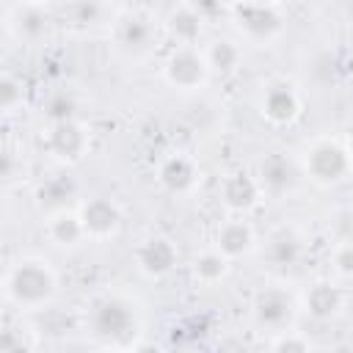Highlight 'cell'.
I'll return each mask as SVG.
<instances>
[{"mask_svg": "<svg viewBox=\"0 0 353 353\" xmlns=\"http://www.w3.org/2000/svg\"><path fill=\"white\" fill-rule=\"evenodd\" d=\"M234 25L251 44H270L281 33V17L273 6H256L248 0H240L234 6Z\"/></svg>", "mask_w": 353, "mask_h": 353, "instance_id": "cell-9", "label": "cell"}, {"mask_svg": "<svg viewBox=\"0 0 353 353\" xmlns=\"http://www.w3.org/2000/svg\"><path fill=\"white\" fill-rule=\"evenodd\" d=\"M39 3H44V0H39Z\"/></svg>", "mask_w": 353, "mask_h": 353, "instance_id": "cell-36", "label": "cell"}, {"mask_svg": "<svg viewBox=\"0 0 353 353\" xmlns=\"http://www.w3.org/2000/svg\"><path fill=\"white\" fill-rule=\"evenodd\" d=\"M204 55H207V63L212 72H221V74H232L237 72L240 66V44L232 41V39H212L207 47H204Z\"/></svg>", "mask_w": 353, "mask_h": 353, "instance_id": "cell-24", "label": "cell"}, {"mask_svg": "<svg viewBox=\"0 0 353 353\" xmlns=\"http://www.w3.org/2000/svg\"><path fill=\"white\" fill-rule=\"evenodd\" d=\"M301 171L320 188H331L347 179L353 171V160L345 143L334 138H317L303 149L301 157Z\"/></svg>", "mask_w": 353, "mask_h": 353, "instance_id": "cell-4", "label": "cell"}, {"mask_svg": "<svg viewBox=\"0 0 353 353\" xmlns=\"http://www.w3.org/2000/svg\"><path fill=\"white\" fill-rule=\"evenodd\" d=\"M301 165L292 160V157H287L284 152H270V154H265L262 160H259V171H256V179H259V185H262V193L268 196V199H284V196H290L295 188H298V182H301Z\"/></svg>", "mask_w": 353, "mask_h": 353, "instance_id": "cell-12", "label": "cell"}, {"mask_svg": "<svg viewBox=\"0 0 353 353\" xmlns=\"http://www.w3.org/2000/svg\"><path fill=\"white\" fill-rule=\"evenodd\" d=\"M268 345H270L273 350H309V347H312L309 336L301 334V331H295V328H287V331L273 334V339H270Z\"/></svg>", "mask_w": 353, "mask_h": 353, "instance_id": "cell-28", "label": "cell"}, {"mask_svg": "<svg viewBox=\"0 0 353 353\" xmlns=\"http://www.w3.org/2000/svg\"><path fill=\"white\" fill-rule=\"evenodd\" d=\"M204 22L207 19H212V17H218V11H221V0H185Z\"/></svg>", "mask_w": 353, "mask_h": 353, "instance_id": "cell-31", "label": "cell"}, {"mask_svg": "<svg viewBox=\"0 0 353 353\" xmlns=\"http://www.w3.org/2000/svg\"><path fill=\"white\" fill-rule=\"evenodd\" d=\"M331 270L339 276V279H353V240H342L331 248Z\"/></svg>", "mask_w": 353, "mask_h": 353, "instance_id": "cell-26", "label": "cell"}, {"mask_svg": "<svg viewBox=\"0 0 353 353\" xmlns=\"http://www.w3.org/2000/svg\"><path fill=\"white\" fill-rule=\"evenodd\" d=\"M44 232L50 237L52 245L58 248H77L80 243H85V229H83V221H80V212L66 207V210H58V212H50L47 215V223H44Z\"/></svg>", "mask_w": 353, "mask_h": 353, "instance_id": "cell-20", "label": "cell"}, {"mask_svg": "<svg viewBox=\"0 0 353 353\" xmlns=\"http://www.w3.org/2000/svg\"><path fill=\"white\" fill-rule=\"evenodd\" d=\"M41 119L47 124L80 119V94L72 85H55L41 97Z\"/></svg>", "mask_w": 353, "mask_h": 353, "instance_id": "cell-21", "label": "cell"}, {"mask_svg": "<svg viewBox=\"0 0 353 353\" xmlns=\"http://www.w3.org/2000/svg\"><path fill=\"white\" fill-rule=\"evenodd\" d=\"M229 268H232V259L218 251V248H207L201 254L193 256L190 262V276L201 284V287H215L221 284L226 276H229Z\"/></svg>", "mask_w": 353, "mask_h": 353, "instance_id": "cell-23", "label": "cell"}, {"mask_svg": "<svg viewBox=\"0 0 353 353\" xmlns=\"http://www.w3.org/2000/svg\"><path fill=\"white\" fill-rule=\"evenodd\" d=\"M8 33L17 41L36 44L50 33V14L39 0H19L6 17Z\"/></svg>", "mask_w": 353, "mask_h": 353, "instance_id": "cell-16", "label": "cell"}, {"mask_svg": "<svg viewBox=\"0 0 353 353\" xmlns=\"http://www.w3.org/2000/svg\"><path fill=\"white\" fill-rule=\"evenodd\" d=\"M248 3H256V6H273V8H276L281 0H248Z\"/></svg>", "mask_w": 353, "mask_h": 353, "instance_id": "cell-33", "label": "cell"}, {"mask_svg": "<svg viewBox=\"0 0 353 353\" xmlns=\"http://www.w3.org/2000/svg\"><path fill=\"white\" fill-rule=\"evenodd\" d=\"M132 259H135V268L146 276V279H165L176 262H179V251L174 245L171 237L165 234H152L146 240H141L132 251Z\"/></svg>", "mask_w": 353, "mask_h": 353, "instance_id": "cell-14", "label": "cell"}, {"mask_svg": "<svg viewBox=\"0 0 353 353\" xmlns=\"http://www.w3.org/2000/svg\"><path fill=\"white\" fill-rule=\"evenodd\" d=\"M306 254V237L295 223H281L270 229L262 243V259L270 270H292Z\"/></svg>", "mask_w": 353, "mask_h": 353, "instance_id": "cell-8", "label": "cell"}, {"mask_svg": "<svg viewBox=\"0 0 353 353\" xmlns=\"http://www.w3.org/2000/svg\"><path fill=\"white\" fill-rule=\"evenodd\" d=\"M301 309H306V314L314 317L317 323L336 320L345 309V290L331 279H317L303 290Z\"/></svg>", "mask_w": 353, "mask_h": 353, "instance_id": "cell-17", "label": "cell"}, {"mask_svg": "<svg viewBox=\"0 0 353 353\" xmlns=\"http://www.w3.org/2000/svg\"><path fill=\"white\" fill-rule=\"evenodd\" d=\"M345 146H347V152H350V160H353V130L347 132V143H345Z\"/></svg>", "mask_w": 353, "mask_h": 353, "instance_id": "cell-34", "label": "cell"}, {"mask_svg": "<svg viewBox=\"0 0 353 353\" xmlns=\"http://www.w3.org/2000/svg\"><path fill=\"white\" fill-rule=\"evenodd\" d=\"M22 105H25V85H22V80L14 77V74H3L0 77V108H3V113L11 116Z\"/></svg>", "mask_w": 353, "mask_h": 353, "instance_id": "cell-25", "label": "cell"}, {"mask_svg": "<svg viewBox=\"0 0 353 353\" xmlns=\"http://www.w3.org/2000/svg\"><path fill=\"white\" fill-rule=\"evenodd\" d=\"M80 196V185L74 176H69L66 171H55L50 176H44L39 185H36V207L41 212H58V210H66L74 204V199Z\"/></svg>", "mask_w": 353, "mask_h": 353, "instance_id": "cell-19", "label": "cell"}, {"mask_svg": "<svg viewBox=\"0 0 353 353\" xmlns=\"http://www.w3.org/2000/svg\"><path fill=\"white\" fill-rule=\"evenodd\" d=\"M212 69L199 44H176L163 61V77L176 91H199L207 85Z\"/></svg>", "mask_w": 353, "mask_h": 353, "instance_id": "cell-6", "label": "cell"}, {"mask_svg": "<svg viewBox=\"0 0 353 353\" xmlns=\"http://www.w3.org/2000/svg\"><path fill=\"white\" fill-rule=\"evenodd\" d=\"M69 14H72V19H74L77 25L88 28V25H97V22H102V14H105V8H102V3H99V0H74Z\"/></svg>", "mask_w": 353, "mask_h": 353, "instance_id": "cell-27", "label": "cell"}, {"mask_svg": "<svg viewBox=\"0 0 353 353\" xmlns=\"http://www.w3.org/2000/svg\"><path fill=\"white\" fill-rule=\"evenodd\" d=\"M298 298L281 287V284H268L262 287L254 301H251V320L259 331L265 334H279V331H287V328H295V320H298Z\"/></svg>", "mask_w": 353, "mask_h": 353, "instance_id": "cell-5", "label": "cell"}, {"mask_svg": "<svg viewBox=\"0 0 353 353\" xmlns=\"http://www.w3.org/2000/svg\"><path fill=\"white\" fill-rule=\"evenodd\" d=\"M25 176H28V165H25L22 154L6 152V154H3V185H6V188H14V185L22 182Z\"/></svg>", "mask_w": 353, "mask_h": 353, "instance_id": "cell-29", "label": "cell"}, {"mask_svg": "<svg viewBox=\"0 0 353 353\" xmlns=\"http://www.w3.org/2000/svg\"><path fill=\"white\" fill-rule=\"evenodd\" d=\"M215 248L223 251L232 262L240 256H248L256 248V232L245 221V215H229L215 229Z\"/></svg>", "mask_w": 353, "mask_h": 353, "instance_id": "cell-18", "label": "cell"}, {"mask_svg": "<svg viewBox=\"0 0 353 353\" xmlns=\"http://www.w3.org/2000/svg\"><path fill=\"white\" fill-rule=\"evenodd\" d=\"M110 41L127 61H146L157 47V25L149 11L124 8L110 22Z\"/></svg>", "mask_w": 353, "mask_h": 353, "instance_id": "cell-3", "label": "cell"}, {"mask_svg": "<svg viewBox=\"0 0 353 353\" xmlns=\"http://www.w3.org/2000/svg\"><path fill=\"white\" fill-rule=\"evenodd\" d=\"M154 0H130V8H138V11H149V6H152Z\"/></svg>", "mask_w": 353, "mask_h": 353, "instance_id": "cell-32", "label": "cell"}, {"mask_svg": "<svg viewBox=\"0 0 353 353\" xmlns=\"http://www.w3.org/2000/svg\"><path fill=\"white\" fill-rule=\"evenodd\" d=\"M201 28H204V19L185 0L174 6L165 17V30L176 44H196L201 39Z\"/></svg>", "mask_w": 353, "mask_h": 353, "instance_id": "cell-22", "label": "cell"}, {"mask_svg": "<svg viewBox=\"0 0 353 353\" xmlns=\"http://www.w3.org/2000/svg\"><path fill=\"white\" fill-rule=\"evenodd\" d=\"M141 328V303L130 292L102 290L85 303V334L102 347H135Z\"/></svg>", "mask_w": 353, "mask_h": 353, "instance_id": "cell-1", "label": "cell"}, {"mask_svg": "<svg viewBox=\"0 0 353 353\" xmlns=\"http://www.w3.org/2000/svg\"><path fill=\"white\" fill-rule=\"evenodd\" d=\"M77 212H80V221H83V229H85L88 240L102 243V240H110V237H116L121 232L124 212L108 196H91V199L80 201Z\"/></svg>", "mask_w": 353, "mask_h": 353, "instance_id": "cell-11", "label": "cell"}, {"mask_svg": "<svg viewBox=\"0 0 353 353\" xmlns=\"http://www.w3.org/2000/svg\"><path fill=\"white\" fill-rule=\"evenodd\" d=\"M22 328H11L6 325V331L0 334V350H33L36 339H30L28 334H19Z\"/></svg>", "mask_w": 353, "mask_h": 353, "instance_id": "cell-30", "label": "cell"}, {"mask_svg": "<svg viewBox=\"0 0 353 353\" xmlns=\"http://www.w3.org/2000/svg\"><path fill=\"white\" fill-rule=\"evenodd\" d=\"M6 303L19 312H39L58 295V273L41 256H22L8 265L3 276Z\"/></svg>", "mask_w": 353, "mask_h": 353, "instance_id": "cell-2", "label": "cell"}, {"mask_svg": "<svg viewBox=\"0 0 353 353\" xmlns=\"http://www.w3.org/2000/svg\"><path fill=\"white\" fill-rule=\"evenodd\" d=\"M347 240H353V218H350V226H347Z\"/></svg>", "mask_w": 353, "mask_h": 353, "instance_id": "cell-35", "label": "cell"}, {"mask_svg": "<svg viewBox=\"0 0 353 353\" xmlns=\"http://www.w3.org/2000/svg\"><path fill=\"white\" fill-rule=\"evenodd\" d=\"M218 199L226 207L229 215H248L259 207V201L265 199L262 185L254 174L248 171H232L223 176V182L218 185Z\"/></svg>", "mask_w": 353, "mask_h": 353, "instance_id": "cell-13", "label": "cell"}, {"mask_svg": "<svg viewBox=\"0 0 353 353\" xmlns=\"http://www.w3.org/2000/svg\"><path fill=\"white\" fill-rule=\"evenodd\" d=\"M303 110L301 91L287 80H273L259 97V113L273 127H290Z\"/></svg>", "mask_w": 353, "mask_h": 353, "instance_id": "cell-10", "label": "cell"}, {"mask_svg": "<svg viewBox=\"0 0 353 353\" xmlns=\"http://www.w3.org/2000/svg\"><path fill=\"white\" fill-rule=\"evenodd\" d=\"M41 149L58 163V165H74L80 163L91 149V130L80 119L47 124L41 132Z\"/></svg>", "mask_w": 353, "mask_h": 353, "instance_id": "cell-7", "label": "cell"}, {"mask_svg": "<svg viewBox=\"0 0 353 353\" xmlns=\"http://www.w3.org/2000/svg\"><path fill=\"white\" fill-rule=\"evenodd\" d=\"M199 176H201V168H199V163L188 152H171L157 165V182L171 196L193 193L196 185H199Z\"/></svg>", "mask_w": 353, "mask_h": 353, "instance_id": "cell-15", "label": "cell"}]
</instances>
